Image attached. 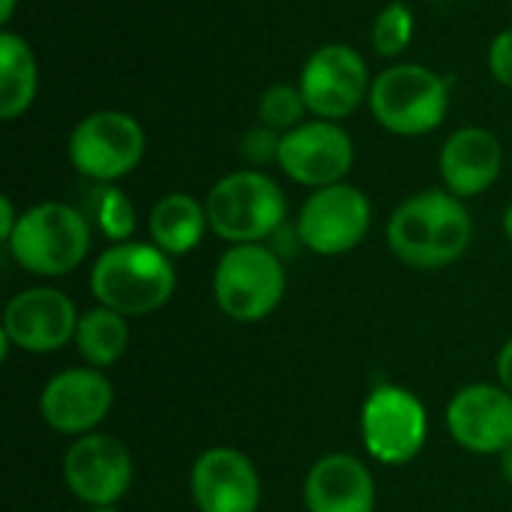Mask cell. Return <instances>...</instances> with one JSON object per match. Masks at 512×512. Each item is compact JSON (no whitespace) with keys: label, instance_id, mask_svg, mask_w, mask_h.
Returning <instances> with one entry per match:
<instances>
[{"label":"cell","instance_id":"cell-1","mask_svg":"<svg viewBox=\"0 0 512 512\" xmlns=\"http://www.w3.org/2000/svg\"><path fill=\"white\" fill-rule=\"evenodd\" d=\"M474 240V219L462 198L447 189H423L405 198L390 222L387 243L393 255L414 270H441L456 264Z\"/></svg>","mask_w":512,"mask_h":512},{"label":"cell","instance_id":"cell-2","mask_svg":"<svg viewBox=\"0 0 512 512\" xmlns=\"http://www.w3.org/2000/svg\"><path fill=\"white\" fill-rule=\"evenodd\" d=\"M174 288V261L153 243H111L90 267V294L96 303L126 318L162 309L174 297Z\"/></svg>","mask_w":512,"mask_h":512},{"label":"cell","instance_id":"cell-3","mask_svg":"<svg viewBox=\"0 0 512 512\" xmlns=\"http://www.w3.org/2000/svg\"><path fill=\"white\" fill-rule=\"evenodd\" d=\"M90 219L63 201H42L21 213L6 249L12 261L39 279L72 273L90 252Z\"/></svg>","mask_w":512,"mask_h":512},{"label":"cell","instance_id":"cell-4","mask_svg":"<svg viewBox=\"0 0 512 512\" xmlns=\"http://www.w3.org/2000/svg\"><path fill=\"white\" fill-rule=\"evenodd\" d=\"M204 207L210 231L231 246L264 243L288 219L285 189L261 168H240L216 180Z\"/></svg>","mask_w":512,"mask_h":512},{"label":"cell","instance_id":"cell-5","mask_svg":"<svg viewBox=\"0 0 512 512\" xmlns=\"http://www.w3.org/2000/svg\"><path fill=\"white\" fill-rule=\"evenodd\" d=\"M366 105L381 129L402 138H420L447 120L450 81L423 63H393L372 78Z\"/></svg>","mask_w":512,"mask_h":512},{"label":"cell","instance_id":"cell-6","mask_svg":"<svg viewBox=\"0 0 512 512\" xmlns=\"http://www.w3.org/2000/svg\"><path fill=\"white\" fill-rule=\"evenodd\" d=\"M285 288V261L267 243L231 246L213 270L216 306L240 324H255L273 315L285 297Z\"/></svg>","mask_w":512,"mask_h":512},{"label":"cell","instance_id":"cell-7","mask_svg":"<svg viewBox=\"0 0 512 512\" xmlns=\"http://www.w3.org/2000/svg\"><path fill=\"white\" fill-rule=\"evenodd\" d=\"M147 150L144 126L117 108H102L75 123L66 156L72 168L90 183H117L132 174Z\"/></svg>","mask_w":512,"mask_h":512},{"label":"cell","instance_id":"cell-8","mask_svg":"<svg viewBox=\"0 0 512 512\" xmlns=\"http://www.w3.org/2000/svg\"><path fill=\"white\" fill-rule=\"evenodd\" d=\"M297 84L309 114L333 123H342L351 114H357L360 105L369 102V90H372L369 66L363 54L348 42L318 45L306 57Z\"/></svg>","mask_w":512,"mask_h":512},{"label":"cell","instance_id":"cell-9","mask_svg":"<svg viewBox=\"0 0 512 512\" xmlns=\"http://www.w3.org/2000/svg\"><path fill=\"white\" fill-rule=\"evenodd\" d=\"M360 438L375 462L408 465L429 438V417L423 402L396 384L375 387L360 411Z\"/></svg>","mask_w":512,"mask_h":512},{"label":"cell","instance_id":"cell-10","mask_svg":"<svg viewBox=\"0 0 512 512\" xmlns=\"http://www.w3.org/2000/svg\"><path fill=\"white\" fill-rule=\"evenodd\" d=\"M297 234L303 249L315 255L336 258L357 249L372 228V204L360 186L333 183L324 189H312L297 213Z\"/></svg>","mask_w":512,"mask_h":512},{"label":"cell","instance_id":"cell-11","mask_svg":"<svg viewBox=\"0 0 512 512\" xmlns=\"http://www.w3.org/2000/svg\"><path fill=\"white\" fill-rule=\"evenodd\" d=\"M354 141L333 120H306L297 129L282 135L279 147V171L309 189H324L333 183H345L354 168Z\"/></svg>","mask_w":512,"mask_h":512},{"label":"cell","instance_id":"cell-12","mask_svg":"<svg viewBox=\"0 0 512 512\" xmlns=\"http://www.w3.org/2000/svg\"><path fill=\"white\" fill-rule=\"evenodd\" d=\"M132 456L123 441L90 432L63 453V483L87 507H117L132 486Z\"/></svg>","mask_w":512,"mask_h":512},{"label":"cell","instance_id":"cell-13","mask_svg":"<svg viewBox=\"0 0 512 512\" xmlns=\"http://www.w3.org/2000/svg\"><path fill=\"white\" fill-rule=\"evenodd\" d=\"M78 318L81 315H78L72 297H66L57 288L39 285V288L18 291L6 303L0 333L18 351L51 354L75 339Z\"/></svg>","mask_w":512,"mask_h":512},{"label":"cell","instance_id":"cell-14","mask_svg":"<svg viewBox=\"0 0 512 512\" xmlns=\"http://www.w3.org/2000/svg\"><path fill=\"white\" fill-rule=\"evenodd\" d=\"M111 405L114 387L102 375V369L93 366L57 372L39 393V414L45 426L72 438L96 432V426L108 417Z\"/></svg>","mask_w":512,"mask_h":512},{"label":"cell","instance_id":"cell-15","mask_svg":"<svg viewBox=\"0 0 512 512\" xmlns=\"http://www.w3.org/2000/svg\"><path fill=\"white\" fill-rule=\"evenodd\" d=\"M447 432L480 456H501L512 447V393L501 384H468L447 405Z\"/></svg>","mask_w":512,"mask_h":512},{"label":"cell","instance_id":"cell-16","mask_svg":"<svg viewBox=\"0 0 512 512\" xmlns=\"http://www.w3.org/2000/svg\"><path fill=\"white\" fill-rule=\"evenodd\" d=\"M198 512H258L261 474L255 462L234 447H210L198 456L189 477Z\"/></svg>","mask_w":512,"mask_h":512},{"label":"cell","instance_id":"cell-17","mask_svg":"<svg viewBox=\"0 0 512 512\" xmlns=\"http://www.w3.org/2000/svg\"><path fill=\"white\" fill-rule=\"evenodd\" d=\"M444 189L456 198H474L489 192L504 171V144L486 126L456 129L438 156Z\"/></svg>","mask_w":512,"mask_h":512},{"label":"cell","instance_id":"cell-18","mask_svg":"<svg viewBox=\"0 0 512 512\" xmlns=\"http://www.w3.org/2000/svg\"><path fill=\"white\" fill-rule=\"evenodd\" d=\"M375 501V477L351 453L318 459L303 483V504L309 512H375Z\"/></svg>","mask_w":512,"mask_h":512},{"label":"cell","instance_id":"cell-19","mask_svg":"<svg viewBox=\"0 0 512 512\" xmlns=\"http://www.w3.org/2000/svg\"><path fill=\"white\" fill-rule=\"evenodd\" d=\"M207 228H210L207 207H204V201L192 198L189 192L162 195L147 216L150 243L159 246L171 258H180V255H189L192 249H198Z\"/></svg>","mask_w":512,"mask_h":512},{"label":"cell","instance_id":"cell-20","mask_svg":"<svg viewBox=\"0 0 512 512\" xmlns=\"http://www.w3.org/2000/svg\"><path fill=\"white\" fill-rule=\"evenodd\" d=\"M39 93V63L30 42L3 27L0 30V120L12 123L30 111Z\"/></svg>","mask_w":512,"mask_h":512},{"label":"cell","instance_id":"cell-21","mask_svg":"<svg viewBox=\"0 0 512 512\" xmlns=\"http://www.w3.org/2000/svg\"><path fill=\"white\" fill-rule=\"evenodd\" d=\"M75 348L84 357V363L93 366V369L114 366L126 354V348H129V324H126V315H120V312H114L108 306L87 309L78 318Z\"/></svg>","mask_w":512,"mask_h":512},{"label":"cell","instance_id":"cell-22","mask_svg":"<svg viewBox=\"0 0 512 512\" xmlns=\"http://www.w3.org/2000/svg\"><path fill=\"white\" fill-rule=\"evenodd\" d=\"M90 219L111 243H126L138 228V213L129 195L117 183H93Z\"/></svg>","mask_w":512,"mask_h":512},{"label":"cell","instance_id":"cell-23","mask_svg":"<svg viewBox=\"0 0 512 512\" xmlns=\"http://www.w3.org/2000/svg\"><path fill=\"white\" fill-rule=\"evenodd\" d=\"M306 114H309V108L300 93V84L279 81V84H270L258 96V123H264L282 135L297 129L300 123H306Z\"/></svg>","mask_w":512,"mask_h":512},{"label":"cell","instance_id":"cell-24","mask_svg":"<svg viewBox=\"0 0 512 512\" xmlns=\"http://www.w3.org/2000/svg\"><path fill=\"white\" fill-rule=\"evenodd\" d=\"M414 39V9L402 0L387 3L372 24V48L378 57L396 60L399 54L408 51Z\"/></svg>","mask_w":512,"mask_h":512},{"label":"cell","instance_id":"cell-25","mask_svg":"<svg viewBox=\"0 0 512 512\" xmlns=\"http://www.w3.org/2000/svg\"><path fill=\"white\" fill-rule=\"evenodd\" d=\"M279 147H282V132H276V129L264 126V123L246 129L243 138H240L243 159L252 168H261V171H264V165H279Z\"/></svg>","mask_w":512,"mask_h":512},{"label":"cell","instance_id":"cell-26","mask_svg":"<svg viewBox=\"0 0 512 512\" xmlns=\"http://www.w3.org/2000/svg\"><path fill=\"white\" fill-rule=\"evenodd\" d=\"M489 72L498 84L512 90V27L501 30L489 45Z\"/></svg>","mask_w":512,"mask_h":512},{"label":"cell","instance_id":"cell-27","mask_svg":"<svg viewBox=\"0 0 512 512\" xmlns=\"http://www.w3.org/2000/svg\"><path fill=\"white\" fill-rule=\"evenodd\" d=\"M18 219H21V213L15 210L12 198H9V195H3V198H0V240H3V243L12 237V231H15Z\"/></svg>","mask_w":512,"mask_h":512},{"label":"cell","instance_id":"cell-28","mask_svg":"<svg viewBox=\"0 0 512 512\" xmlns=\"http://www.w3.org/2000/svg\"><path fill=\"white\" fill-rule=\"evenodd\" d=\"M498 381H501L504 390L512 393V339L501 348V354H498Z\"/></svg>","mask_w":512,"mask_h":512},{"label":"cell","instance_id":"cell-29","mask_svg":"<svg viewBox=\"0 0 512 512\" xmlns=\"http://www.w3.org/2000/svg\"><path fill=\"white\" fill-rule=\"evenodd\" d=\"M498 468H501V477L512 486V447H507V450L498 456Z\"/></svg>","mask_w":512,"mask_h":512},{"label":"cell","instance_id":"cell-30","mask_svg":"<svg viewBox=\"0 0 512 512\" xmlns=\"http://www.w3.org/2000/svg\"><path fill=\"white\" fill-rule=\"evenodd\" d=\"M15 9H18V0H0V24H3V27L12 21Z\"/></svg>","mask_w":512,"mask_h":512},{"label":"cell","instance_id":"cell-31","mask_svg":"<svg viewBox=\"0 0 512 512\" xmlns=\"http://www.w3.org/2000/svg\"><path fill=\"white\" fill-rule=\"evenodd\" d=\"M501 225H504V237L512 243V201H510V207L504 210V222H501Z\"/></svg>","mask_w":512,"mask_h":512},{"label":"cell","instance_id":"cell-32","mask_svg":"<svg viewBox=\"0 0 512 512\" xmlns=\"http://www.w3.org/2000/svg\"><path fill=\"white\" fill-rule=\"evenodd\" d=\"M87 512H120L117 507H90Z\"/></svg>","mask_w":512,"mask_h":512}]
</instances>
